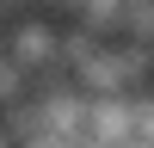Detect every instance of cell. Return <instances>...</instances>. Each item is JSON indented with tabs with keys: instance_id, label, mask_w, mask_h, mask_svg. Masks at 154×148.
<instances>
[{
	"instance_id": "obj_1",
	"label": "cell",
	"mask_w": 154,
	"mask_h": 148,
	"mask_svg": "<svg viewBox=\"0 0 154 148\" xmlns=\"http://www.w3.org/2000/svg\"><path fill=\"white\" fill-rule=\"evenodd\" d=\"M6 56H19L31 74H56V68H62V31H56L49 19H12Z\"/></svg>"
},
{
	"instance_id": "obj_2",
	"label": "cell",
	"mask_w": 154,
	"mask_h": 148,
	"mask_svg": "<svg viewBox=\"0 0 154 148\" xmlns=\"http://www.w3.org/2000/svg\"><path fill=\"white\" fill-rule=\"evenodd\" d=\"M93 136L105 148L136 142L142 136V93H130V99H93Z\"/></svg>"
},
{
	"instance_id": "obj_3",
	"label": "cell",
	"mask_w": 154,
	"mask_h": 148,
	"mask_svg": "<svg viewBox=\"0 0 154 148\" xmlns=\"http://www.w3.org/2000/svg\"><path fill=\"white\" fill-rule=\"evenodd\" d=\"M31 93H37V74L25 68L19 56H0V111L19 105V99H31Z\"/></svg>"
},
{
	"instance_id": "obj_4",
	"label": "cell",
	"mask_w": 154,
	"mask_h": 148,
	"mask_svg": "<svg viewBox=\"0 0 154 148\" xmlns=\"http://www.w3.org/2000/svg\"><path fill=\"white\" fill-rule=\"evenodd\" d=\"M123 37L154 49V0H123Z\"/></svg>"
},
{
	"instance_id": "obj_5",
	"label": "cell",
	"mask_w": 154,
	"mask_h": 148,
	"mask_svg": "<svg viewBox=\"0 0 154 148\" xmlns=\"http://www.w3.org/2000/svg\"><path fill=\"white\" fill-rule=\"evenodd\" d=\"M142 142H154V93L142 99Z\"/></svg>"
},
{
	"instance_id": "obj_6",
	"label": "cell",
	"mask_w": 154,
	"mask_h": 148,
	"mask_svg": "<svg viewBox=\"0 0 154 148\" xmlns=\"http://www.w3.org/2000/svg\"><path fill=\"white\" fill-rule=\"evenodd\" d=\"M6 31H12V19H6V12H0V56H6Z\"/></svg>"
},
{
	"instance_id": "obj_7",
	"label": "cell",
	"mask_w": 154,
	"mask_h": 148,
	"mask_svg": "<svg viewBox=\"0 0 154 148\" xmlns=\"http://www.w3.org/2000/svg\"><path fill=\"white\" fill-rule=\"evenodd\" d=\"M0 148H19V136H12V130H6V123H0Z\"/></svg>"
}]
</instances>
